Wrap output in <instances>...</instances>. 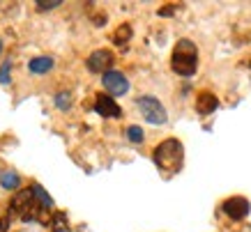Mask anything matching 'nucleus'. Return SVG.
I'll return each instance as SVG.
<instances>
[{
	"label": "nucleus",
	"mask_w": 251,
	"mask_h": 232,
	"mask_svg": "<svg viewBox=\"0 0 251 232\" xmlns=\"http://www.w3.org/2000/svg\"><path fill=\"white\" fill-rule=\"evenodd\" d=\"M55 101H58V108H62V111H65V108H69L72 94H69V92H62V94H58V97H55Z\"/></svg>",
	"instance_id": "16"
},
{
	"label": "nucleus",
	"mask_w": 251,
	"mask_h": 232,
	"mask_svg": "<svg viewBox=\"0 0 251 232\" xmlns=\"http://www.w3.org/2000/svg\"><path fill=\"white\" fill-rule=\"evenodd\" d=\"M104 88H106L108 97H120V94H127V90H129V81L125 78V74L111 69V71L104 74Z\"/></svg>",
	"instance_id": "6"
},
{
	"label": "nucleus",
	"mask_w": 251,
	"mask_h": 232,
	"mask_svg": "<svg viewBox=\"0 0 251 232\" xmlns=\"http://www.w3.org/2000/svg\"><path fill=\"white\" fill-rule=\"evenodd\" d=\"M171 67L177 76H189L196 74L198 69V48L191 39H180L173 48V55H171Z\"/></svg>",
	"instance_id": "1"
},
{
	"label": "nucleus",
	"mask_w": 251,
	"mask_h": 232,
	"mask_svg": "<svg viewBox=\"0 0 251 232\" xmlns=\"http://www.w3.org/2000/svg\"><path fill=\"white\" fill-rule=\"evenodd\" d=\"M0 184H2V188H16L19 184H21V180H19V175L16 172H5L2 177H0Z\"/></svg>",
	"instance_id": "13"
},
{
	"label": "nucleus",
	"mask_w": 251,
	"mask_h": 232,
	"mask_svg": "<svg viewBox=\"0 0 251 232\" xmlns=\"http://www.w3.org/2000/svg\"><path fill=\"white\" fill-rule=\"evenodd\" d=\"M85 65H88V69L90 71H95V74H106V71H111V67H113V53L106 51V48H99V51H95L85 60Z\"/></svg>",
	"instance_id": "7"
},
{
	"label": "nucleus",
	"mask_w": 251,
	"mask_h": 232,
	"mask_svg": "<svg viewBox=\"0 0 251 232\" xmlns=\"http://www.w3.org/2000/svg\"><path fill=\"white\" fill-rule=\"evenodd\" d=\"M62 2L60 0H51V2H37V9L39 12H49V9H58Z\"/></svg>",
	"instance_id": "17"
},
{
	"label": "nucleus",
	"mask_w": 251,
	"mask_h": 232,
	"mask_svg": "<svg viewBox=\"0 0 251 232\" xmlns=\"http://www.w3.org/2000/svg\"><path fill=\"white\" fill-rule=\"evenodd\" d=\"M0 51H2V42H0Z\"/></svg>",
	"instance_id": "20"
},
{
	"label": "nucleus",
	"mask_w": 251,
	"mask_h": 232,
	"mask_svg": "<svg viewBox=\"0 0 251 232\" xmlns=\"http://www.w3.org/2000/svg\"><path fill=\"white\" fill-rule=\"evenodd\" d=\"M30 188H32V193H35V200H37L39 207H44V209H49V207L53 205V200L49 198V193H46V191H44L42 186H39V184H32Z\"/></svg>",
	"instance_id": "11"
},
{
	"label": "nucleus",
	"mask_w": 251,
	"mask_h": 232,
	"mask_svg": "<svg viewBox=\"0 0 251 232\" xmlns=\"http://www.w3.org/2000/svg\"><path fill=\"white\" fill-rule=\"evenodd\" d=\"M129 37H131V25L122 23L120 28H118V32L113 35V42H115L118 46H122V44H127V42H129Z\"/></svg>",
	"instance_id": "12"
},
{
	"label": "nucleus",
	"mask_w": 251,
	"mask_h": 232,
	"mask_svg": "<svg viewBox=\"0 0 251 232\" xmlns=\"http://www.w3.org/2000/svg\"><path fill=\"white\" fill-rule=\"evenodd\" d=\"M221 209H224V214L230 218V221H242L247 214L251 211V205L247 198H242V195H235V198H228V200L221 205Z\"/></svg>",
	"instance_id": "5"
},
{
	"label": "nucleus",
	"mask_w": 251,
	"mask_h": 232,
	"mask_svg": "<svg viewBox=\"0 0 251 232\" xmlns=\"http://www.w3.org/2000/svg\"><path fill=\"white\" fill-rule=\"evenodd\" d=\"M95 111L101 115V117H120V106L113 101V97H108V94H99L95 99Z\"/></svg>",
	"instance_id": "8"
},
{
	"label": "nucleus",
	"mask_w": 251,
	"mask_h": 232,
	"mask_svg": "<svg viewBox=\"0 0 251 232\" xmlns=\"http://www.w3.org/2000/svg\"><path fill=\"white\" fill-rule=\"evenodd\" d=\"M154 163L157 168L164 172H175L180 170V165H182V159H184V150H182V142L175 140V138H168L164 140L161 145L154 147Z\"/></svg>",
	"instance_id": "2"
},
{
	"label": "nucleus",
	"mask_w": 251,
	"mask_h": 232,
	"mask_svg": "<svg viewBox=\"0 0 251 232\" xmlns=\"http://www.w3.org/2000/svg\"><path fill=\"white\" fill-rule=\"evenodd\" d=\"M28 67H30L32 74H46L49 69L53 67V60L51 58H32Z\"/></svg>",
	"instance_id": "10"
},
{
	"label": "nucleus",
	"mask_w": 251,
	"mask_h": 232,
	"mask_svg": "<svg viewBox=\"0 0 251 232\" xmlns=\"http://www.w3.org/2000/svg\"><path fill=\"white\" fill-rule=\"evenodd\" d=\"M9 211H12V214H19L21 221L30 223V221H44L42 214H44L46 209L37 205L32 188H23V191H19V193L12 198V202H9Z\"/></svg>",
	"instance_id": "3"
},
{
	"label": "nucleus",
	"mask_w": 251,
	"mask_h": 232,
	"mask_svg": "<svg viewBox=\"0 0 251 232\" xmlns=\"http://www.w3.org/2000/svg\"><path fill=\"white\" fill-rule=\"evenodd\" d=\"M217 106H219V99L214 97L212 92H201L196 99V111L201 115H210V113L217 111Z\"/></svg>",
	"instance_id": "9"
},
{
	"label": "nucleus",
	"mask_w": 251,
	"mask_h": 232,
	"mask_svg": "<svg viewBox=\"0 0 251 232\" xmlns=\"http://www.w3.org/2000/svg\"><path fill=\"white\" fill-rule=\"evenodd\" d=\"M53 232H67V221H65V214H55L53 218Z\"/></svg>",
	"instance_id": "14"
},
{
	"label": "nucleus",
	"mask_w": 251,
	"mask_h": 232,
	"mask_svg": "<svg viewBox=\"0 0 251 232\" xmlns=\"http://www.w3.org/2000/svg\"><path fill=\"white\" fill-rule=\"evenodd\" d=\"M9 230V216H2L0 218V232H7Z\"/></svg>",
	"instance_id": "19"
},
{
	"label": "nucleus",
	"mask_w": 251,
	"mask_h": 232,
	"mask_svg": "<svg viewBox=\"0 0 251 232\" xmlns=\"http://www.w3.org/2000/svg\"><path fill=\"white\" fill-rule=\"evenodd\" d=\"M138 111H141V115L145 117V122H150V124H166V108L161 106V101L157 97H138Z\"/></svg>",
	"instance_id": "4"
},
{
	"label": "nucleus",
	"mask_w": 251,
	"mask_h": 232,
	"mask_svg": "<svg viewBox=\"0 0 251 232\" xmlns=\"http://www.w3.org/2000/svg\"><path fill=\"white\" fill-rule=\"evenodd\" d=\"M9 67H12L9 62L2 65V69H0V83H9Z\"/></svg>",
	"instance_id": "18"
},
{
	"label": "nucleus",
	"mask_w": 251,
	"mask_h": 232,
	"mask_svg": "<svg viewBox=\"0 0 251 232\" xmlns=\"http://www.w3.org/2000/svg\"><path fill=\"white\" fill-rule=\"evenodd\" d=\"M127 138H129L131 142H143V131L138 127H129L127 129Z\"/></svg>",
	"instance_id": "15"
}]
</instances>
